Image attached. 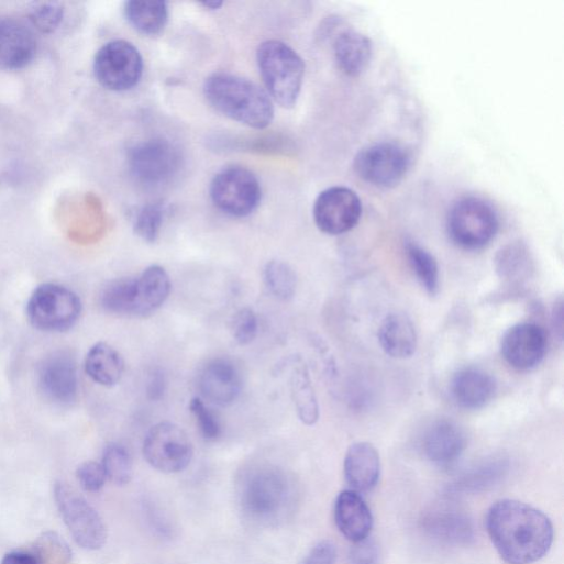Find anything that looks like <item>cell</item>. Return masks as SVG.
I'll return each instance as SVG.
<instances>
[{"instance_id": "1", "label": "cell", "mask_w": 564, "mask_h": 564, "mask_svg": "<svg viewBox=\"0 0 564 564\" xmlns=\"http://www.w3.org/2000/svg\"><path fill=\"white\" fill-rule=\"evenodd\" d=\"M493 545L508 564H532L550 550L554 530L541 510L513 499L495 502L486 516Z\"/></svg>"}, {"instance_id": "2", "label": "cell", "mask_w": 564, "mask_h": 564, "mask_svg": "<svg viewBox=\"0 0 564 564\" xmlns=\"http://www.w3.org/2000/svg\"><path fill=\"white\" fill-rule=\"evenodd\" d=\"M237 496L244 516L261 526H277L288 520L299 501L296 480L274 465H257L243 473Z\"/></svg>"}, {"instance_id": "3", "label": "cell", "mask_w": 564, "mask_h": 564, "mask_svg": "<svg viewBox=\"0 0 564 564\" xmlns=\"http://www.w3.org/2000/svg\"><path fill=\"white\" fill-rule=\"evenodd\" d=\"M208 102L226 118L255 130L268 128L275 117L273 100L256 84L230 74L206 80Z\"/></svg>"}, {"instance_id": "4", "label": "cell", "mask_w": 564, "mask_h": 564, "mask_svg": "<svg viewBox=\"0 0 564 564\" xmlns=\"http://www.w3.org/2000/svg\"><path fill=\"white\" fill-rule=\"evenodd\" d=\"M257 64L268 96L284 109L296 106L305 78V63L288 45L279 41L263 43Z\"/></svg>"}, {"instance_id": "5", "label": "cell", "mask_w": 564, "mask_h": 564, "mask_svg": "<svg viewBox=\"0 0 564 564\" xmlns=\"http://www.w3.org/2000/svg\"><path fill=\"white\" fill-rule=\"evenodd\" d=\"M499 221L494 208L485 200L465 197L453 203L446 218L451 241L466 251L487 246L496 236Z\"/></svg>"}, {"instance_id": "6", "label": "cell", "mask_w": 564, "mask_h": 564, "mask_svg": "<svg viewBox=\"0 0 564 564\" xmlns=\"http://www.w3.org/2000/svg\"><path fill=\"white\" fill-rule=\"evenodd\" d=\"M82 313V302L71 289L45 284L32 295L27 305L31 323L45 332H66L73 329Z\"/></svg>"}, {"instance_id": "7", "label": "cell", "mask_w": 564, "mask_h": 564, "mask_svg": "<svg viewBox=\"0 0 564 564\" xmlns=\"http://www.w3.org/2000/svg\"><path fill=\"white\" fill-rule=\"evenodd\" d=\"M129 167L139 184L158 188L177 177L183 167V156L172 142L153 139L130 150Z\"/></svg>"}, {"instance_id": "8", "label": "cell", "mask_w": 564, "mask_h": 564, "mask_svg": "<svg viewBox=\"0 0 564 564\" xmlns=\"http://www.w3.org/2000/svg\"><path fill=\"white\" fill-rule=\"evenodd\" d=\"M210 195L214 206L233 218L251 215L262 201L257 177L246 168L229 167L212 180Z\"/></svg>"}, {"instance_id": "9", "label": "cell", "mask_w": 564, "mask_h": 564, "mask_svg": "<svg viewBox=\"0 0 564 564\" xmlns=\"http://www.w3.org/2000/svg\"><path fill=\"white\" fill-rule=\"evenodd\" d=\"M144 73V60L139 49L125 41L103 46L95 59V75L99 84L113 92L135 88Z\"/></svg>"}, {"instance_id": "10", "label": "cell", "mask_w": 564, "mask_h": 564, "mask_svg": "<svg viewBox=\"0 0 564 564\" xmlns=\"http://www.w3.org/2000/svg\"><path fill=\"white\" fill-rule=\"evenodd\" d=\"M55 499L65 523L80 546L99 550L106 544L108 530L102 517L76 489L58 483Z\"/></svg>"}, {"instance_id": "11", "label": "cell", "mask_w": 564, "mask_h": 564, "mask_svg": "<svg viewBox=\"0 0 564 564\" xmlns=\"http://www.w3.org/2000/svg\"><path fill=\"white\" fill-rule=\"evenodd\" d=\"M356 175L376 188L398 186L410 167L407 151L398 144L378 143L363 148L354 159Z\"/></svg>"}, {"instance_id": "12", "label": "cell", "mask_w": 564, "mask_h": 564, "mask_svg": "<svg viewBox=\"0 0 564 564\" xmlns=\"http://www.w3.org/2000/svg\"><path fill=\"white\" fill-rule=\"evenodd\" d=\"M144 456L157 471L176 474L191 463L193 446L188 434L179 425L161 422L154 425L144 441Z\"/></svg>"}, {"instance_id": "13", "label": "cell", "mask_w": 564, "mask_h": 564, "mask_svg": "<svg viewBox=\"0 0 564 564\" xmlns=\"http://www.w3.org/2000/svg\"><path fill=\"white\" fill-rule=\"evenodd\" d=\"M362 202L358 196L345 187H332L317 198L313 219L324 234L336 236L352 231L362 217Z\"/></svg>"}, {"instance_id": "14", "label": "cell", "mask_w": 564, "mask_h": 564, "mask_svg": "<svg viewBox=\"0 0 564 564\" xmlns=\"http://www.w3.org/2000/svg\"><path fill=\"white\" fill-rule=\"evenodd\" d=\"M548 347L545 330L535 323L524 322L510 328L501 341V355L512 368L527 372L544 358Z\"/></svg>"}, {"instance_id": "15", "label": "cell", "mask_w": 564, "mask_h": 564, "mask_svg": "<svg viewBox=\"0 0 564 564\" xmlns=\"http://www.w3.org/2000/svg\"><path fill=\"white\" fill-rule=\"evenodd\" d=\"M38 380L42 391L55 403L70 405L77 399V364L68 352L59 351L47 356L40 366Z\"/></svg>"}, {"instance_id": "16", "label": "cell", "mask_w": 564, "mask_h": 564, "mask_svg": "<svg viewBox=\"0 0 564 564\" xmlns=\"http://www.w3.org/2000/svg\"><path fill=\"white\" fill-rule=\"evenodd\" d=\"M202 396L211 403L226 407L237 400L243 380L237 366L228 358H217L207 364L199 378Z\"/></svg>"}, {"instance_id": "17", "label": "cell", "mask_w": 564, "mask_h": 564, "mask_svg": "<svg viewBox=\"0 0 564 564\" xmlns=\"http://www.w3.org/2000/svg\"><path fill=\"white\" fill-rule=\"evenodd\" d=\"M36 54L37 40L25 24L12 19L0 20V68L24 69Z\"/></svg>"}, {"instance_id": "18", "label": "cell", "mask_w": 564, "mask_h": 564, "mask_svg": "<svg viewBox=\"0 0 564 564\" xmlns=\"http://www.w3.org/2000/svg\"><path fill=\"white\" fill-rule=\"evenodd\" d=\"M334 521L339 531L356 543L369 537L374 524L372 510L362 495L353 489L342 490L334 502Z\"/></svg>"}, {"instance_id": "19", "label": "cell", "mask_w": 564, "mask_h": 564, "mask_svg": "<svg viewBox=\"0 0 564 564\" xmlns=\"http://www.w3.org/2000/svg\"><path fill=\"white\" fill-rule=\"evenodd\" d=\"M466 447V435L463 429L453 421L434 422L423 436L425 456L439 466L455 463Z\"/></svg>"}, {"instance_id": "20", "label": "cell", "mask_w": 564, "mask_h": 564, "mask_svg": "<svg viewBox=\"0 0 564 564\" xmlns=\"http://www.w3.org/2000/svg\"><path fill=\"white\" fill-rule=\"evenodd\" d=\"M344 476L350 489L357 493L373 490L380 477V457L377 450L367 442L352 444L344 458Z\"/></svg>"}, {"instance_id": "21", "label": "cell", "mask_w": 564, "mask_h": 564, "mask_svg": "<svg viewBox=\"0 0 564 564\" xmlns=\"http://www.w3.org/2000/svg\"><path fill=\"white\" fill-rule=\"evenodd\" d=\"M495 379L484 371L464 368L455 374L451 383V394L463 409L478 410L487 406L496 394Z\"/></svg>"}, {"instance_id": "22", "label": "cell", "mask_w": 564, "mask_h": 564, "mask_svg": "<svg viewBox=\"0 0 564 564\" xmlns=\"http://www.w3.org/2000/svg\"><path fill=\"white\" fill-rule=\"evenodd\" d=\"M332 48L339 69L351 78L360 77L372 59V42L353 30L340 32L334 38Z\"/></svg>"}, {"instance_id": "23", "label": "cell", "mask_w": 564, "mask_h": 564, "mask_svg": "<svg viewBox=\"0 0 564 564\" xmlns=\"http://www.w3.org/2000/svg\"><path fill=\"white\" fill-rule=\"evenodd\" d=\"M378 340L385 353L394 358H409L417 349L414 325L405 313H390L378 330Z\"/></svg>"}, {"instance_id": "24", "label": "cell", "mask_w": 564, "mask_h": 564, "mask_svg": "<svg viewBox=\"0 0 564 564\" xmlns=\"http://www.w3.org/2000/svg\"><path fill=\"white\" fill-rule=\"evenodd\" d=\"M425 531L434 539L450 544H466L474 538L472 521L454 509H436L423 520Z\"/></svg>"}, {"instance_id": "25", "label": "cell", "mask_w": 564, "mask_h": 564, "mask_svg": "<svg viewBox=\"0 0 564 564\" xmlns=\"http://www.w3.org/2000/svg\"><path fill=\"white\" fill-rule=\"evenodd\" d=\"M172 291L168 273L158 265L146 268L137 277L136 317H146L156 312L167 301Z\"/></svg>"}, {"instance_id": "26", "label": "cell", "mask_w": 564, "mask_h": 564, "mask_svg": "<svg viewBox=\"0 0 564 564\" xmlns=\"http://www.w3.org/2000/svg\"><path fill=\"white\" fill-rule=\"evenodd\" d=\"M85 366L90 378L106 387L118 385L125 371V362L120 352L104 342L91 347Z\"/></svg>"}, {"instance_id": "27", "label": "cell", "mask_w": 564, "mask_h": 564, "mask_svg": "<svg viewBox=\"0 0 564 564\" xmlns=\"http://www.w3.org/2000/svg\"><path fill=\"white\" fill-rule=\"evenodd\" d=\"M124 14L133 29L145 36L159 35L165 30L169 18L167 3L146 2V0H132L125 3Z\"/></svg>"}, {"instance_id": "28", "label": "cell", "mask_w": 564, "mask_h": 564, "mask_svg": "<svg viewBox=\"0 0 564 564\" xmlns=\"http://www.w3.org/2000/svg\"><path fill=\"white\" fill-rule=\"evenodd\" d=\"M508 464L502 458L487 460L461 475L453 489L463 493L486 490L498 483L506 474Z\"/></svg>"}, {"instance_id": "29", "label": "cell", "mask_w": 564, "mask_h": 564, "mask_svg": "<svg viewBox=\"0 0 564 564\" xmlns=\"http://www.w3.org/2000/svg\"><path fill=\"white\" fill-rule=\"evenodd\" d=\"M101 305L112 314L136 317L137 277H125L112 281L101 295Z\"/></svg>"}, {"instance_id": "30", "label": "cell", "mask_w": 564, "mask_h": 564, "mask_svg": "<svg viewBox=\"0 0 564 564\" xmlns=\"http://www.w3.org/2000/svg\"><path fill=\"white\" fill-rule=\"evenodd\" d=\"M406 253L417 279L430 296H435L440 288L439 265L434 256L416 242L408 241Z\"/></svg>"}, {"instance_id": "31", "label": "cell", "mask_w": 564, "mask_h": 564, "mask_svg": "<svg viewBox=\"0 0 564 564\" xmlns=\"http://www.w3.org/2000/svg\"><path fill=\"white\" fill-rule=\"evenodd\" d=\"M292 396L300 420L313 425L320 416L319 403L306 367H299L292 375Z\"/></svg>"}, {"instance_id": "32", "label": "cell", "mask_w": 564, "mask_h": 564, "mask_svg": "<svg viewBox=\"0 0 564 564\" xmlns=\"http://www.w3.org/2000/svg\"><path fill=\"white\" fill-rule=\"evenodd\" d=\"M265 283L269 291L280 300H290L297 290V275L285 262L272 261L264 272Z\"/></svg>"}, {"instance_id": "33", "label": "cell", "mask_w": 564, "mask_h": 564, "mask_svg": "<svg viewBox=\"0 0 564 564\" xmlns=\"http://www.w3.org/2000/svg\"><path fill=\"white\" fill-rule=\"evenodd\" d=\"M101 464L108 479L112 483L123 486L131 482L133 477V460L125 446L118 443L108 445Z\"/></svg>"}, {"instance_id": "34", "label": "cell", "mask_w": 564, "mask_h": 564, "mask_svg": "<svg viewBox=\"0 0 564 564\" xmlns=\"http://www.w3.org/2000/svg\"><path fill=\"white\" fill-rule=\"evenodd\" d=\"M166 208L162 203H151L141 208L134 217V231L147 243H155L161 234Z\"/></svg>"}, {"instance_id": "35", "label": "cell", "mask_w": 564, "mask_h": 564, "mask_svg": "<svg viewBox=\"0 0 564 564\" xmlns=\"http://www.w3.org/2000/svg\"><path fill=\"white\" fill-rule=\"evenodd\" d=\"M496 264L501 277L511 279L529 272L530 256L523 244L512 243L499 251Z\"/></svg>"}, {"instance_id": "36", "label": "cell", "mask_w": 564, "mask_h": 564, "mask_svg": "<svg viewBox=\"0 0 564 564\" xmlns=\"http://www.w3.org/2000/svg\"><path fill=\"white\" fill-rule=\"evenodd\" d=\"M35 553L43 564H68L73 557L69 544L56 532H44L35 542Z\"/></svg>"}, {"instance_id": "37", "label": "cell", "mask_w": 564, "mask_h": 564, "mask_svg": "<svg viewBox=\"0 0 564 564\" xmlns=\"http://www.w3.org/2000/svg\"><path fill=\"white\" fill-rule=\"evenodd\" d=\"M29 18L40 32L53 34L64 21L65 7L59 2L33 3L29 9Z\"/></svg>"}, {"instance_id": "38", "label": "cell", "mask_w": 564, "mask_h": 564, "mask_svg": "<svg viewBox=\"0 0 564 564\" xmlns=\"http://www.w3.org/2000/svg\"><path fill=\"white\" fill-rule=\"evenodd\" d=\"M190 410L197 419L204 439L214 441L221 435L222 428L219 418L201 398L196 397L191 400Z\"/></svg>"}, {"instance_id": "39", "label": "cell", "mask_w": 564, "mask_h": 564, "mask_svg": "<svg viewBox=\"0 0 564 564\" xmlns=\"http://www.w3.org/2000/svg\"><path fill=\"white\" fill-rule=\"evenodd\" d=\"M232 331L239 344L252 343L258 333V320L255 312L250 308L241 309L234 317Z\"/></svg>"}, {"instance_id": "40", "label": "cell", "mask_w": 564, "mask_h": 564, "mask_svg": "<svg viewBox=\"0 0 564 564\" xmlns=\"http://www.w3.org/2000/svg\"><path fill=\"white\" fill-rule=\"evenodd\" d=\"M81 486L91 493L100 491L108 479L101 463L89 461L81 464L77 471Z\"/></svg>"}, {"instance_id": "41", "label": "cell", "mask_w": 564, "mask_h": 564, "mask_svg": "<svg viewBox=\"0 0 564 564\" xmlns=\"http://www.w3.org/2000/svg\"><path fill=\"white\" fill-rule=\"evenodd\" d=\"M350 564H378L379 549L369 537L354 543L349 552Z\"/></svg>"}, {"instance_id": "42", "label": "cell", "mask_w": 564, "mask_h": 564, "mask_svg": "<svg viewBox=\"0 0 564 564\" xmlns=\"http://www.w3.org/2000/svg\"><path fill=\"white\" fill-rule=\"evenodd\" d=\"M302 564H336V549L330 541L316 544L305 557Z\"/></svg>"}, {"instance_id": "43", "label": "cell", "mask_w": 564, "mask_h": 564, "mask_svg": "<svg viewBox=\"0 0 564 564\" xmlns=\"http://www.w3.org/2000/svg\"><path fill=\"white\" fill-rule=\"evenodd\" d=\"M2 564H43L34 550H15L5 554Z\"/></svg>"}, {"instance_id": "44", "label": "cell", "mask_w": 564, "mask_h": 564, "mask_svg": "<svg viewBox=\"0 0 564 564\" xmlns=\"http://www.w3.org/2000/svg\"><path fill=\"white\" fill-rule=\"evenodd\" d=\"M166 391V379L163 373L155 372L147 387L148 397L152 400H159Z\"/></svg>"}, {"instance_id": "45", "label": "cell", "mask_w": 564, "mask_h": 564, "mask_svg": "<svg viewBox=\"0 0 564 564\" xmlns=\"http://www.w3.org/2000/svg\"><path fill=\"white\" fill-rule=\"evenodd\" d=\"M202 5H203L206 9H208V10L215 11V10L221 9V8H222V5H223V3H217V2H214V3H209V2H208V3H203Z\"/></svg>"}]
</instances>
